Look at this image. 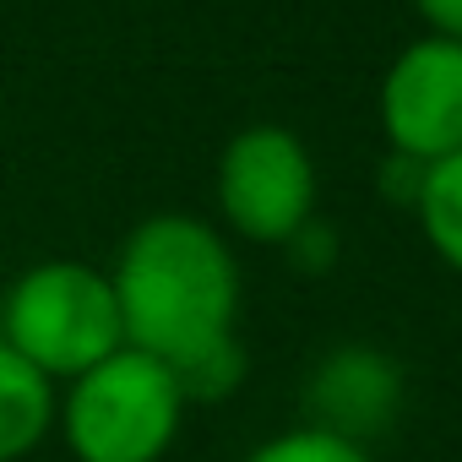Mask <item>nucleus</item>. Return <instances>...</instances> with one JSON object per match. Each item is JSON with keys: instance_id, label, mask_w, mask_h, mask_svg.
<instances>
[{"instance_id": "nucleus-1", "label": "nucleus", "mask_w": 462, "mask_h": 462, "mask_svg": "<svg viewBox=\"0 0 462 462\" xmlns=\"http://www.w3.org/2000/svg\"><path fill=\"white\" fill-rule=\"evenodd\" d=\"M125 348L152 354L180 370L207 348L235 337L240 316V267L223 235L201 217L158 212L131 228L109 273Z\"/></svg>"}, {"instance_id": "nucleus-2", "label": "nucleus", "mask_w": 462, "mask_h": 462, "mask_svg": "<svg viewBox=\"0 0 462 462\" xmlns=\"http://www.w3.org/2000/svg\"><path fill=\"white\" fill-rule=\"evenodd\" d=\"M0 343H12L50 381L88 375L93 365H104L109 354L125 348L109 273H98L88 262H44V267L23 273L6 294Z\"/></svg>"}, {"instance_id": "nucleus-3", "label": "nucleus", "mask_w": 462, "mask_h": 462, "mask_svg": "<svg viewBox=\"0 0 462 462\" xmlns=\"http://www.w3.org/2000/svg\"><path fill=\"white\" fill-rule=\"evenodd\" d=\"M66 446L77 462H158L185 419V392L152 354L120 348L66 392Z\"/></svg>"}, {"instance_id": "nucleus-4", "label": "nucleus", "mask_w": 462, "mask_h": 462, "mask_svg": "<svg viewBox=\"0 0 462 462\" xmlns=\"http://www.w3.org/2000/svg\"><path fill=\"white\" fill-rule=\"evenodd\" d=\"M217 207L256 245H289L316 217V163L283 125H245L217 158Z\"/></svg>"}, {"instance_id": "nucleus-5", "label": "nucleus", "mask_w": 462, "mask_h": 462, "mask_svg": "<svg viewBox=\"0 0 462 462\" xmlns=\"http://www.w3.org/2000/svg\"><path fill=\"white\" fill-rule=\"evenodd\" d=\"M381 131L392 152L413 163H440L462 152V44L424 33L413 39L381 82Z\"/></svg>"}, {"instance_id": "nucleus-6", "label": "nucleus", "mask_w": 462, "mask_h": 462, "mask_svg": "<svg viewBox=\"0 0 462 462\" xmlns=\"http://www.w3.org/2000/svg\"><path fill=\"white\" fill-rule=\"evenodd\" d=\"M310 430L370 446L402 408V370L365 343L332 348L310 375Z\"/></svg>"}, {"instance_id": "nucleus-7", "label": "nucleus", "mask_w": 462, "mask_h": 462, "mask_svg": "<svg viewBox=\"0 0 462 462\" xmlns=\"http://www.w3.org/2000/svg\"><path fill=\"white\" fill-rule=\"evenodd\" d=\"M55 424V386L12 343H0V462L28 457Z\"/></svg>"}, {"instance_id": "nucleus-8", "label": "nucleus", "mask_w": 462, "mask_h": 462, "mask_svg": "<svg viewBox=\"0 0 462 462\" xmlns=\"http://www.w3.org/2000/svg\"><path fill=\"white\" fill-rule=\"evenodd\" d=\"M413 217L424 228L430 251L451 273H462V152H451L440 163H424V185H419Z\"/></svg>"}, {"instance_id": "nucleus-9", "label": "nucleus", "mask_w": 462, "mask_h": 462, "mask_svg": "<svg viewBox=\"0 0 462 462\" xmlns=\"http://www.w3.org/2000/svg\"><path fill=\"white\" fill-rule=\"evenodd\" d=\"M174 381H180L185 402H223L228 392L245 381V348H240V337H228V343L207 348L201 359L180 365V370H174Z\"/></svg>"}, {"instance_id": "nucleus-10", "label": "nucleus", "mask_w": 462, "mask_h": 462, "mask_svg": "<svg viewBox=\"0 0 462 462\" xmlns=\"http://www.w3.org/2000/svg\"><path fill=\"white\" fill-rule=\"evenodd\" d=\"M245 462H375V457H370V446H354V440H337L327 430L300 424V430H283V435L262 440Z\"/></svg>"}, {"instance_id": "nucleus-11", "label": "nucleus", "mask_w": 462, "mask_h": 462, "mask_svg": "<svg viewBox=\"0 0 462 462\" xmlns=\"http://www.w3.org/2000/svg\"><path fill=\"white\" fill-rule=\"evenodd\" d=\"M289 251H294V262H300L305 273H327V267H332V256H337V235H332L327 223H316V217H310L300 235L289 240Z\"/></svg>"}, {"instance_id": "nucleus-12", "label": "nucleus", "mask_w": 462, "mask_h": 462, "mask_svg": "<svg viewBox=\"0 0 462 462\" xmlns=\"http://www.w3.org/2000/svg\"><path fill=\"white\" fill-rule=\"evenodd\" d=\"M413 6H419V17L430 23V33L462 44V0H413Z\"/></svg>"}]
</instances>
